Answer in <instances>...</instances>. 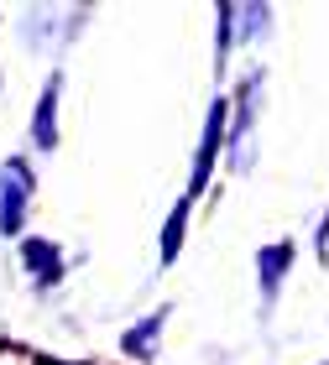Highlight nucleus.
Returning <instances> with one entry per match:
<instances>
[{
	"label": "nucleus",
	"instance_id": "3",
	"mask_svg": "<svg viewBox=\"0 0 329 365\" xmlns=\"http://www.w3.org/2000/svg\"><path fill=\"white\" fill-rule=\"evenodd\" d=\"M168 319H173V308H152L141 324H131L126 334H121V355L136 360V365L157 360V339H162V329H168Z\"/></svg>",
	"mask_w": 329,
	"mask_h": 365
},
{
	"label": "nucleus",
	"instance_id": "5",
	"mask_svg": "<svg viewBox=\"0 0 329 365\" xmlns=\"http://www.w3.org/2000/svg\"><path fill=\"white\" fill-rule=\"evenodd\" d=\"M21 261H26V272H31L37 287H58V282H63V251H58V240L26 235L21 240Z\"/></svg>",
	"mask_w": 329,
	"mask_h": 365
},
{
	"label": "nucleus",
	"instance_id": "2",
	"mask_svg": "<svg viewBox=\"0 0 329 365\" xmlns=\"http://www.w3.org/2000/svg\"><path fill=\"white\" fill-rule=\"evenodd\" d=\"M225 136H230V99L215 94L209 99V115H204V136H199V152H193V173H188V198H199L209 188V173L220 168L225 157Z\"/></svg>",
	"mask_w": 329,
	"mask_h": 365
},
{
	"label": "nucleus",
	"instance_id": "1",
	"mask_svg": "<svg viewBox=\"0 0 329 365\" xmlns=\"http://www.w3.org/2000/svg\"><path fill=\"white\" fill-rule=\"evenodd\" d=\"M31 193H37V173L26 157H6L0 162V235H21Z\"/></svg>",
	"mask_w": 329,
	"mask_h": 365
},
{
	"label": "nucleus",
	"instance_id": "8",
	"mask_svg": "<svg viewBox=\"0 0 329 365\" xmlns=\"http://www.w3.org/2000/svg\"><path fill=\"white\" fill-rule=\"evenodd\" d=\"M31 365H74V360H53V355H37Z\"/></svg>",
	"mask_w": 329,
	"mask_h": 365
},
{
	"label": "nucleus",
	"instance_id": "4",
	"mask_svg": "<svg viewBox=\"0 0 329 365\" xmlns=\"http://www.w3.org/2000/svg\"><path fill=\"white\" fill-rule=\"evenodd\" d=\"M293 261H298V245L293 240H272L256 251V277H261V303H272L277 292H283V277L293 272Z\"/></svg>",
	"mask_w": 329,
	"mask_h": 365
},
{
	"label": "nucleus",
	"instance_id": "7",
	"mask_svg": "<svg viewBox=\"0 0 329 365\" xmlns=\"http://www.w3.org/2000/svg\"><path fill=\"white\" fill-rule=\"evenodd\" d=\"M188 214H193V198L183 193L173 204V214H168V225H162V245H157V256H162V267H173L178 256H183V240H188Z\"/></svg>",
	"mask_w": 329,
	"mask_h": 365
},
{
	"label": "nucleus",
	"instance_id": "6",
	"mask_svg": "<svg viewBox=\"0 0 329 365\" xmlns=\"http://www.w3.org/2000/svg\"><path fill=\"white\" fill-rule=\"evenodd\" d=\"M58 99H63V78L53 73V78L42 84L37 110H31V141H37L42 152H53V146H58Z\"/></svg>",
	"mask_w": 329,
	"mask_h": 365
}]
</instances>
